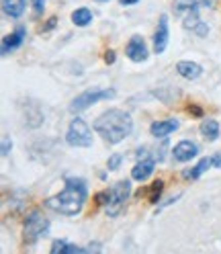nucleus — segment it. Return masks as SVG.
Segmentation results:
<instances>
[{
    "mask_svg": "<svg viewBox=\"0 0 221 254\" xmlns=\"http://www.w3.org/2000/svg\"><path fill=\"white\" fill-rule=\"evenodd\" d=\"M88 197V190H86V183L82 179H66V189L61 193L45 199V207H50L52 211H57L61 215H76L80 213L84 203Z\"/></svg>",
    "mask_w": 221,
    "mask_h": 254,
    "instance_id": "1",
    "label": "nucleus"
},
{
    "mask_svg": "<svg viewBox=\"0 0 221 254\" xmlns=\"http://www.w3.org/2000/svg\"><path fill=\"white\" fill-rule=\"evenodd\" d=\"M94 129H97L103 135V139H107L109 144H119L121 139H125L131 133L133 119L129 113H125L121 109H109L103 115L97 117Z\"/></svg>",
    "mask_w": 221,
    "mask_h": 254,
    "instance_id": "2",
    "label": "nucleus"
},
{
    "mask_svg": "<svg viewBox=\"0 0 221 254\" xmlns=\"http://www.w3.org/2000/svg\"><path fill=\"white\" fill-rule=\"evenodd\" d=\"M66 141L70 146L76 148H88L92 146V131L86 121H82L80 117H76L70 127H68V133H66Z\"/></svg>",
    "mask_w": 221,
    "mask_h": 254,
    "instance_id": "3",
    "label": "nucleus"
},
{
    "mask_svg": "<svg viewBox=\"0 0 221 254\" xmlns=\"http://www.w3.org/2000/svg\"><path fill=\"white\" fill-rule=\"evenodd\" d=\"M47 230H50V221H47V217H43L39 211H33L25 219L23 238H25V242L33 244V242L39 240L43 234H47Z\"/></svg>",
    "mask_w": 221,
    "mask_h": 254,
    "instance_id": "4",
    "label": "nucleus"
},
{
    "mask_svg": "<svg viewBox=\"0 0 221 254\" xmlns=\"http://www.w3.org/2000/svg\"><path fill=\"white\" fill-rule=\"evenodd\" d=\"M131 195V185L129 181H119L113 189H110V199L107 203V213L110 217H117L121 213V209L125 207V203H127Z\"/></svg>",
    "mask_w": 221,
    "mask_h": 254,
    "instance_id": "5",
    "label": "nucleus"
},
{
    "mask_svg": "<svg viewBox=\"0 0 221 254\" xmlns=\"http://www.w3.org/2000/svg\"><path fill=\"white\" fill-rule=\"evenodd\" d=\"M113 97H115V90H84L82 94H78L72 101L70 111L72 113H80V111H86L94 103L105 101V99H113Z\"/></svg>",
    "mask_w": 221,
    "mask_h": 254,
    "instance_id": "6",
    "label": "nucleus"
},
{
    "mask_svg": "<svg viewBox=\"0 0 221 254\" xmlns=\"http://www.w3.org/2000/svg\"><path fill=\"white\" fill-rule=\"evenodd\" d=\"M199 6H201V2H195V6L186 12V17H184V27H186V29H191V31H195L197 35L205 37V35L209 33V27L199 19Z\"/></svg>",
    "mask_w": 221,
    "mask_h": 254,
    "instance_id": "7",
    "label": "nucleus"
},
{
    "mask_svg": "<svg viewBox=\"0 0 221 254\" xmlns=\"http://www.w3.org/2000/svg\"><path fill=\"white\" fill-rule=\"evenodd\" d=\"M125 54H127V58L131 62H144L148 58V47H146V41L144 37L139 35H133L127 43V47H125Z\"/></svg>",
    "mask_w": 221,
    "mask_h": 254,
    "instance_id": "8",
    "label": "nucleus"
},
{
    "mask_svg": "<svg viewBox=\"0 0 221 254\" xmlns=\"http://www.w3.org/2000/svg\"><path fill=\"white\" fill-rule=\"evenodd\" d=\"M168 37H170V31H168V17L162 14L160 17V23H158V29L154 33V50L156 54H162L168 45Z\"/></svg>",
    "mask_w": 221,
    "mask_h": 254,
    "instance_id": "9",
    "label": "nucleus"
},
{
    "mask_svg": "<svg viewBox=\"0 0 221 254\" xmlns=\"http://www.w3.org/2000/svg\"><path fill=\"white\" fill-rule=\"evenodd\" d=\"M199 154V148L197 144H193V141H180V144L174 146V152H172V156H174V160L178 162H188V160H193V158Z\"/></svg>",
    "mask_w": 221,
    "mask_h": 254,
    "instance_id": "10",
    "label": "nucleus"
},
{
    "mask_svg": "<svg viewBox=\"0 0 221 254\" xmlns=\"http://www.w3.org/2000/svg\"><path fill=\"white\" fill-rule=\"evenodd\" d=\"M25 35H27L25 27H19L12 35H6L2 39V56H8V52H14L17 47H21L23 41H25Z\"/></svg>",
    "mask_w": 221,
    "mask_h": 254,
    "instance_id": "11",
    "label": "nucleus"
},
{
    "mask_svg": "<svg viewBox=\"0 0 221 254\" xmlns=\"http://www.w3.org/2000/svg\"><path fill=\"white\" fill-rule=\"evenodd\" d=\"M178 129V121L176 119H166V121H156L152 123L150 127V131L154 137H166L170 133H174Z\"/></svg>",
    "mask_w": 221,
    "mask_h": 254,
    "instance_id": "12",
    "label": "nucleus"
},
{
    "mask_svg": "<svg viewBox=\"0 0 221 254\" xmlns=\"http://www.w3.org/2000/svg\"><path fill=\"white\" fill-rule=\"evenodd\" d=\"M176 70L182 78H186V80H197V78L203 74V68L195 62H178Z\"/></svg>",
    "mask_w": 221,
    "mask_h": 254,
    "instance_id": "13",
    "label": "nucleus"
},
{
    "mask_svg": "<svg viewBox=\"0 0 221 254\" xmlns=\"http://www.w3.org/2000/svg\"><path fill=\"white\" fill-rule=\"evenodd\" d=\"M25 6H27V0H2L4 14H8V17H12V19L23 17Z\"/></svg>",
    "mask_w": 221,
    "mask_h": 254,
    "instance_id": "14",
    "label": "nucleus"
},
{
    "mask_svg": "<svg viewBox=\"0 0 221 254\" xmlns=\"http://www.w3.org/2000/svg\"><path fill=\"white\" fill-rule=\"evenodd\" d=\"M152 172H154V160H141V162L131 170V179H133V181H146Z\"/></svg>",
    "mask_w": 221,
    "mask_h": 254,
    "instance_id": "15",
    "label": "nucleus"
},
{
    "mask_svg": "<svg viewBox=\"0 0 221 254\" xmlns=\"http://www.w3.org/2000/svg\"><path fill=\"white\" fill-rule=\"evenodd\" d=\"M88 248H78L74 244H68L64 240H55L52 244V254H78V252H86Z\"/></svg>",
    "mask_w": 221,
    "mask_h": 254,
    "instance_id": "16",
    "label": "nucleus"
},
{
    "mask_svg": "<svg viewBox=\"0 0 221 254\" xmlns=\"http://www.w3.org/2000/svg\"><path fill=\"white\" fill-rule=\"evenodd\" d=\"M213 164V160H209V158H203V160L193 168V170H184L182 177L184 179H191V181H197L199 177H203V172H207V168Z\"/></svg>",
    "mask_w": 221,
    "mask_h": 254,
    "instance_id": "17",
    "label": "nucleus"
},
{
    "mask_svg": "<svg viewBox=\"0 0 221 254\" xmlns=\"http://www.w3.org/2000/svg\"><path fill=\"white\" fill-rule=\"evenodd\" d=\"M90 21H92V12H90V8H76L74 12H72V23L74 25H78V27H86V25H90Z\"/></svg>",
    "mask_w": 221,
    "mask_h": 254,
    "instance_id": "18",
    "label": "nucleus"
},
{
    "mask_svg": "<svg viewBox=\"0 0 221 254\" xmlns=\"http://www.w3.org/2000/svg\"><path fill=\"white\" fill-rule=\"evenodd\" d=\"M201 133L207 137V139H217V135H219V123L217 121H213V119H209V121H203L201 123Z\"/></svg>",
    "mask_w": 221,
    "mask_h": 254,
    "instance_id": "19",
    "label": "nucleus"
},
{
    "mask_svg": "<svg viewBox=\"0 0 221 254\" xmlns=\"http://www.w3.org/2000/svg\"><path fill=\"white\" fill-rule=\"evenodd\" d=\"M195 2L197 0H174V12L176 14H184V12H188L195 6Z\"/></svg>",
    "mask_w": 221,
    "mask_h": 254,
    "instance_id": "20",
    "label": "nucleus"
},
{
    "mask_svg": "<svg viewBox=\"0 0 221 254\" xmlns=\"http://www.w3.org/2000/svg\"><path fill=\"white\" fill-rule=\"evenodd\" d=\"M162 189H164L162 181H156L150 187V203H158V199H160V195H162Z\"/></svg>",
    "mask_w": 221,
    "mask_h": 254,
    "instance_id": "21",
    "label": "nucleus"
},
{
    "mask_svg": "<svg viewBox=\"0 0 221 254\" xmlns=\"http://www.w3.org/2000/svg\"><path fill=\"white\" fill-rule=\"evenodd\" d=\"M121 160H123V156H121V154L110 156V160H109V168H110V170H117V168L121 166Z\"/></svg>",
    "mask_w": 221,
    "mask_h": 254,
    "instance_id": "22",
    "label": "nucleus"
},
{
    "mask_svg": "<svg viewBox=\"0 0 221 254\" xmlns=\"http://www.w3.org/2000/svg\"><path fill=\"white\" fill-rule=\"evenodd\" d=\"M109 199H110V193H109V190H105V193H99L97 197H94L97 205H107V203H109Z\"/></svg>",
    "mask_w": 221,
    "mask_h": 254,
    "instance_id": "23",
    "label": "nucleus"
},
{
    "mask_svg": "<svg viewBox=\"0 0 221 254\" xmlns=\"http://www.w3.org/2000/svg\"><path fill=\"white\" fill-rule=\"evenodd\" d=\"M10 148H12V141H10L8 135H4V137H2V156H8Z\"/></svg>",
    "mask_w": 221,
    "mask_h": 254,
    "instance_id": "24",
    "label": "nucleus"
},
{
    "mask_svg": "<svg viewBox=\"0 0 221 254\" xmlns=\"http://www.w3.org/2000/svg\"><path fill=\"white\" fill-rule=\"evenodd\" d=\"M188 115H193V117H203V109L199 105H191L188 107Z\"/></svg>",
    "mask_w": 221,
    "mask_h": 254,
    "instance_id": "25",
    "label": "nucleus"
},
{
    "mask_svg": "<svg viewBox=\"0 0 221 254\" xmlns=\"http://www.w3.org/2000/svg\"><path fill=\"white\" fill-rule=\"evenodd\" d=\"M33 8H35V14H41L45 8V0H33Z\"/></svg>",
    "mask_w": 221,
    "mask_h": 254,
    "instance_id": "26",
    "label": "nucleus"
},
{
    "mask_svg": "<svg viewBox=\"0 0 221 254\" xmlns=\"http://www.w3.org/2000/svg\"><path fill=\"white\" fill-rule=\"evenodd\" d=\"M105 62H107V64H115V52H113V50H109V52L105 54Z\"/></svg>",
    "mask_w": 221,
    "mask_h": 254,
    "instance_id": "27",
    "label": "nucleus"
},
{
    "mask_svg": "<svg viewBox=\"0 0 221 254\" xmlns=\"http://www.w3.org/2000/svg\"><path fill=\"white\" fill-rule=\"evenodd\" d=\"M55 23H57V19H55V17H52L50 21H47V23H45V27H43V31H52V29L55 27Z\"/></svg>",
    "mask_w": 221,
    "mask_h": 254,
    "instance_id": "28",
    "label": "nucleus"
},
{
    "mask_svg": "<svg viewBox=\"0 0 221 254\" xmlns=\"http://www.w3.org/2000/svg\"><path fill=\"white\" fill-rule=\"evenodd\" d=\"M213 166H217V168H221V152L213 156Z\"/></svg>",
    "mask_w": 221,
    "mask_h": 254,
    "instance_id": "29",
    "label": "nucleus"
},
{
    "mask_svg": "<svg viewBox=\"0 0 221 254\" xmlns=\"http://www.w3.org/2000/svg\"><path fill=\"white\" fill-rule=\"evenodd\" d=\"M119 2H121L123 6H129V4H135V2H139V0H119Z\"/></svg>",
    "mask_w": 221,
    "mask_h": 254,
    "instance_id": "30",
    "label": "nucleus"
},
{
    "mask_svg": "<svg viewBox=\"0 0 221 254\" xmlns=\"http://www.w3.org/2000/svg\"><path fill=\"white\" fill-rule=\"evenodd\" d=\"M99 2H107V0H99Z\"/></svg>",
    "mask_w": 221,
    "mask_h": 254,
    "instance_id": "31",
    "label": "nucleus"
}]
</instances>
